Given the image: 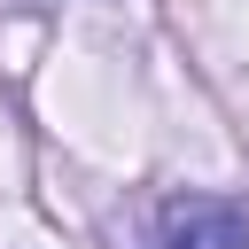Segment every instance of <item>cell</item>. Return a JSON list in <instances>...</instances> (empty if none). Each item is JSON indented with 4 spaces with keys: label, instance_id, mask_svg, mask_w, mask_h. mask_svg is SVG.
I'll list each match as a JSON object with an SVG mask.
<instances>
[{
    "label": "cell",
    "instance_id": "cell-1",
    "mask_svg": "<svg viewBox=\"0 0 249 249\" xmlns=\"http://www.w3.org/2000/svg\"><path fill=\"white\" fill-rule=\"evenodd\" d=\"M156 233L163 249H249V218L218 195H171L156 210Z\"/></svg>",
    "mask_w": 249,
    "mask_h": 249
}]
</instances>
